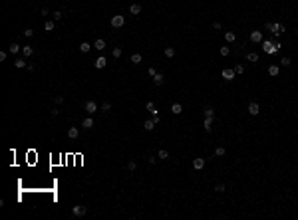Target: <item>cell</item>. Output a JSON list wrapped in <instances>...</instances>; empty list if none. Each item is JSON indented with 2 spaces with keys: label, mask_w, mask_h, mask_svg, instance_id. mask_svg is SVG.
I'll list each match as a JSON object with an SVG mask.
<instances>
[{
  "label": "cell",
  "mask_w": 298,
  "mask_h": 220,
  "mask_svg": "<svg viewBox=\"0 0 298 220\" xmlns=\"http://www.w3.org/2000/svg\"><path fill=\"white\" fill-rule=\"evenodd\" d=\"M155 125H157V123H155L153 119H147L145 123H143V129H145V131H153V129H155Z\"/></svg>",
  "instance_id": "obj_20"
},
{
  "label": "cell",
  "mask_w": 298,
  "mask_h": 220,
  "mask_svg": "<svg viewBox=\"0 0 298 220\" xmlns=\"http://www.w3.org/2000/svg\"><path fill=\"white\" fill-rule=\"evenodd\" d=\"M99 109H101L103 113H107V111H111V103H109V101H103V103H101V107H99Z\"/></svg>",
  "instance_id": "obj_29"
},
{
  "label": "cell",
  "mask_w": 298,
  "mask_h": 220,
  "mask_svg": "<svg viewBox=\"0 0 298 220\" xmlns=\"http://www.w3.org/2000/svg\"><path fill=\"white\" fill-rule=\"evenodd\" d=\"M223 80H225V81H231V80H235V69H231V67H227V69H223Z\"/></svg>",
  "instance_id": "obj_7"
},
{
  "label": "cell",
  "mask_w": 298,
  "mask_h": 220,
  "mask_svg": "<svg viewBox=\"0 0 298 220\" xmlns=\"http://www.w3.org/2000/svg\"><path fill=\"white\" fill-rule=\"evenodd\" d=\"M246 60L252 62V64H256V62H258V54L256 52H248V54H246Z\"/></svg>",
  "instance_id": "obj_23"
},
{
  "label": "cell",
  "mask_w": 298,
  "mask_h": 220,
  "mask_svg": "<svg viewBox=\"0 0 298 220\" xmlns=\"http://www.w3.org/2000/svg\"><path fill=\"white\" fill-rule=\"evenodd\" d=\"M52 16H54V20H62V16H64V12H62V10H56V12H54Z\"/></svg>",
  "instance_id": "obj_38"
},
{
  "label": "cell",
  "mask_w": 298,
  "mask_h": 220,
  "mask_svg": "<svg viewBox=\"0 0 298 220\" xmlns=\"http://www.w3.org/2000/svg\"><path fill=\"white\" fill-rule=\"evenodd\" d=\"M54 103H56V105H62V103H64V95H54Z\"/></svg>",
  "instance_id": "obj_35"
},
{
  "label": "cell",
  "mask_w": 298,
  "mask_h": 220,
  "mask_svg": "<svg viewBox=\"0 0 298 220\" xmlns=\"http://www.w3.org/2000/svg\"><path fill=\"white\" fill-rule=\"evenodd\" d=\"M123 24H125V18H123L121 14L111 16V28H123Z\"/></svg>",
  "instance_id": "obj_2"
},
{
  "label": "cell",
  "mask_w": 298,
  "mask_h": 220,
  "mask_svg": "<svg viewBox=\"0 0 298 220\" xmlns=\"http://www.w3.org/2000/svg\"><path fill=\"white\" fill-rule=\"evenodd\" d=\"M232 69H235V73H243V72H245V66H240V64H237V66L232 67Z\"/></svg>",
  "instance_id": "obj_41"
},
{
  "label": "cell",
  "mask_w": 298,
  "mask_h": 220,
  "mask_svg": "<svg viewBox=\"0 0 298 220\" xmlns=\"http://www.w3.org/2000/svg\"><path fill=\"white\" fill-rule=\"evenodd\" d=\"M147 72H149V75H151V77H153V75H155V73H157V69H155V67H149V69H147Z\"/></svg>",
  "instance_id": "obj_44"
},
{
  "label": "cell",
  "mask_w": 298,
  "mask_h": 220,
  "mask_svg": "<svg viewBox=\"0 0 298 220\" xmlns=\"http://www.w3.org/2000/svg\"><path fill=\"white\" fill-rule=\"evenodd\" d=\"M203 129H205L207 133L213 129V117H205V119H203Z\"/></svg>",
  "instance_id": "obj_12"
},
{
  "label": "cell",
  "mask_w": 298,
  "mask_h": 220,
  "mask_svg": "<svg viewBox=\"0 0 298 220\" xmlns=\"http://www.w3.org/2000/svg\"><path fill=\"white\" fill-rule=\"evenodd\" d=\"M131 62H133V64H141V62H143L141 54H131Z\"/></svg>",
  "instance_id": "obj_30"
},
{
  "label": "cell",
  "mask_w": 298,
  "mask_h": 220,
  "mask_svg": "<svg viewBox=\"0 0 298 220\" xmlns=\"http://www.w3.org/2000/svg\"><path fill=\"white\" fill-rule=\"evenodd\" d=\"M203 115H205V117H215V109H213L211 105H207L205 109H203Z\"/></svg>",
  "instance_id": "obj_25"
},
{
  "label": "cell",
  "mask_w": 298,
  "mask_h": 220,
  "mask_svg": "<svg viewBox=\"0 0 298 220\" xmlns=\"http://www.w3.org/2000/svg\"><path fill=\"white\" fill-rule=\"evenodd\" d=\"M111 56H113V58H119V56H121V48H113Z\"/></svg>",
  "instance_id": "obj_40"
},
{
  "label": "cell",
  "mask_w": 298,
  "mask_h": 220,
  "mask_svg": "<svg viewBox=\"0 0 298 220\" xmlns=\"http://www.w3.org/2000/svg\"><path fill=\"white\" fill-rule=\"evenodd\" d=\"M93 66L98 67V69H103V67L107 66V60H106V58H103V56H99L98 60H95V64H93Z\"/></svg>",
  "instance_id": "obj_11"
},
{
  "label": "cell",
  "mask_w": 298,
  "mask_h": 220,
  "mask_svg": "<svg viewBox=\"0 0 298 220\" xmlns=\"http://www.w3.org/2000/svg\"><path fill=\"white\" fill-rule=\"evenodd\" d=\"M54 26H56V24H54V20H46V22H44V30H46V32H52Z\"/></svg>",
  "instance_id": "obj_27"
},
{
  "label": "cell",
  "mask_w": 298,
  "mask_h": 220,
  "mask_svg": "<svg viewBox=\"0 0 298 220\" xmlns=\"http://www.w3.org/2000/svg\"><path fill=\"white\" fill-rule=\"evenodd\" d=\"M60 115V109H52V117H58Z\"/></svg>",
  "instance_id": "obj_47"
},
{
  "label": "cell",
  "mask_w": 298,
  "mask_h": 220,
  "mask_svg": "<svg viewBox=\"0 0 298 220\" xmlns=\"http://www.w3.org/2000/svg\"><path fill=\"white\" fill-rule=\"evenodd\" d=\"M135 169H137V163H135V161H129V163H127V171H129V173H133Z\"/></svg>",
  "instance_id": "obj_33"
},
{
  "label": "cell",
  "mask_w": 298,
  "mask_h": 220,
  "mask_svg": "<svg viewBox=\"0 0 298 220\" xmlns=\"http://www.w3.org/2000/svg\"><path fill=\"white\" fill-rule=\"evenodd\" d=\"M145 109L153 115V117H155V115H159V111H157V107H155V103H153V101H147V103H145Z\"/></svg>",
  "instance_id": "obj_9"
},
{
  "label": "cell",
  "mask_w": 298,
  "mask_h": 220,
  "mask_svg": "<svg viewBox=\"0 0 298 220\" xmlns=\"http://www.w3.org/2000/svg\"><path fill=\"white\" fill-rule=\"evenodd\" d=\"M260 46H262V52H264V54H276L278 48H280V42L262 40V42H260Z\"/></svg>",
  "instance_id": "obj_1"
},
{
  "label": "cell",
  "mask_w": 298,
  "mask_h": 220,
  "mask_svg": "<svg viewBox=\"0 0 298 220\" xmlns=\"http://www.w3.org/2000/svg\"><path fill=\"white\" fill-rule=\"evenodd\" d=\"M213 28H215V30H221V22H213Z\"/></svg>",
  "instance_id": "obj_46"
},
{
  "label": "cell",
  "mask_w": 298,
  "mask_h": 220,
  "mask_svg": "<svg viewBox=\"0 0 298 220\" xmlns=\"http://www.w3.org/2000/svg\"><path fill=\"white\" fill-rule=\"evenodd\" d=\"M129 12H131L133 16L141 14V4H137V2H135V4H131V6H129Z\"/></svg>",
  "instance_id": "obj_21"
},
{
  "label": "cell",
  "mask_w": 298,
  "mask_h": 220,
  "mask_svg": "<svg viewBox=\"0 0 298 220\" xmlns=\"http://www.w3.org/2000/svg\"><path fill=\"white\" fill-rule=\"evenodd\" d=\"M165 56L167 58H173L175 56V48H165Z\"/></svg>",
  "instance_id": "obj_37"
},
{
  "label": "cell",
  "mask_w": 298,
  "mask_h": 220,
  "mask_svg": "<svg viewBox=\"0 0 298 220\" xmlns=\"http://www.w3.org/2000/svg\"><path fill=\"white\" fill-rule=\"evenodd\" d=\"M225 185H223V182H221V185H217V187H215V190H217V192H225Z\"/></svg>",
  "instance_id": "obj_42"
},
{
  "label": "cell",
  "mask_w": 298,
  "mask_h": 220,
  "mask_svg": "<svg viewBox=\"0 0 298 220\" xmlns=\"http://www.w3.org/2000/svg\"><path fill=\"white\" fill-rule=\"evenodd\" d=\"M205 163H207L205 159H201V157H199V159L193 161V169H195V171H201V169H205Z\"/></svg>",
  "instance_id": "obj_8"
},
{
  "label": "cell",
  "mask_w": 298,
  "mask_h": 220,
  "mask_svg": "<svg viewBox=\"0 0 298 220\" xmlns=\"http://www.w3.org/2000/svg\"><path fill=\"white\" fill-rule=\"evenodd\" d=\"M251 42H254V44H260V42H262V32H258V30H252V32H251Z\"/></svg>",
  "instance_id": "obj_6"
},
{
  "label": "cell",
  "mask_w": 298,
  "mask_h": 220,
  "mask_svg": "<svg viewBox=\"0 0 298 220\" xmlns=\"http://www.w3.org/2000/svg\"><path fill=\"white\" fill-rule=\"evenodd\" d=\"M86 212H87V208L84 206V204H78V206L72 208V214H74V216H78V218H79V216H84Z\"/></svg>",
  "instance_id": "obj_3"
},
{
  "label": "cell",
  "mask_w": 298,
  "mask_h": 220,
  "mask_svg": "<svg viewBox=\"0 0 298 220\" xmlns=\"http://www.w3.org/2000/svg\"><path fill=\"white\" fill-rule=\"evenodd\" d=\"M163 81H165V77H163V73H155V75H153V83H155V85H163Z\"/></svg>",
  "instance_id": "obj_17"
},
{
  "label": "cell",
  "mask_w": 298,
  "mask_h": 220,
  "mask_svg": "<svg viewBox=\"0 0 298 220\" xmlns=\"http://www.w3.org/2000/svg\"><path fill=\"white\" fill-rule=\"evenodd\" d=\"M219 54H221L223 58H227V56L231 54V48H229V46H221V48H219Z\"/></svg>",
  "instance_id": "obj_26"
},
{
  "label": "cell",
  "mask_w": 298,
  "mask_h": 220,
  "mask_svg": "<svg viewBox=\"0 0 298 220\" xmlns=\"http://www.w3.org/2000/svg\"><path fill=\"white\" fill-rule=\"evenodd\" d=\"M40 14H42V16H48V14H50V10H48V8H42V10H40Z\"/></svg>",
  "instance_id": "obj_43"
},
{
  "label": "cell",
  "mask_w": 298,
  "mask_h": 220,
  "mask_svg": "<svg viewBox=\"0 0 298 220\" xmlns=\"http://www.w3.org/2000/svg\"><path fill=\"white\" fill-rule=\"evenodd\" d=\"M68 137H70V139H78L79 137V129L78 127H70V129H68Z\"/></svg>",
  "instance_id": "obj_13"
},
{
  "label": "cell",
  "mask_w": 298,
  "mask_h": 220,
  "mask_svg": "<svg viewBox=\"0 0 298 220\" xmlns=\"http://www.w3.org/2000/svg\"><path fill=\"white\" fill-rule=\"evenodd\" d=\"M157 159H169V153H167L165 149H161V151L157 153Z\"/></svg>",
  "instance_id": "obj_34"
},
{
  "label": "cell",
  "mask_w": 298,
  "mask_h": 220,
  "mask_svg": "<svg viewBox=\"0 0 298 220\" xmlns=\"http://www.w3.org/2000/svg\"><path fill=\"white\" fill-rule=\"evenodd\" d=\"M22 34H24V38H32V36H34V30H32V28H26Z\"/></svg>",
  "instance_id": "obj_36"
},
{
  "label": "cell",
  "mask_w": 298,
  "mask_h": 220,
  "mask_svg": "<svg viewBox=\"0 0 298 220\" xmlns=\"http://www.w3.org/2000/svg\"><path fill=\"white\" fill-rule=\"evenodd\" d=\"M10 54H12V56H16V54H22V46H18L16 42H12V44H10Z\"/></svg>",
  "instance_id": "obj_18"
},
{
  "label": "cell",
  "mask_w": 298,
  "mask_h": 220,
  "mask_svg": "<svg viewBox=\"0 0 298 220\" xmlns=\"http://www.w3.org/2000/svg\"><path fill=\"white\" fill-rule=\"evenodd\" d=\"M171 113L173 115H181L183 113V105H181V103H173L171 105Z\"/></svg>",
  "instance_id": "obj_16"
},
{
  "label": "cell",
  "mask_w": 298,
  "mask_h": 220,
  "mask_svg": "<svg viewBox=\"0 0 298 220\" xmlns=\"http://www.w3.org/2000/svg\"><path fill=\"white\" fill-rule=\"evenodd\" d=\"M93 125H95V123H93V117H92V115L82 121V127H84V129H93Z\"/></svg>",
  "instance_id": "obj_10"
},
{
  "label": "cell",
  "mask_w": 298,
  "mask_h": 220,
  "mask_svg": "<svg viewBox=\"0 0 298 220\" xmlns=\"http://www.w3.org/2000/svg\"><path fill=\"white\" fill-rule=\"evenodd\" d=\"M248 113H251V115H258V113H260V105H258L256 101H251V103H248Z\"/></svg>",
  "instance_id": "obj_5"
},
{
  "label": "cell",
  "mask_w": 298,
  "mask_h": 220,
  "mask_svg": "<svg viewBox=\"0 0 298 220\" xmlns=\"http://www.w3.org/2000/svg\"><path fill=\"white\" fill-rule=\"evenodd\" d=\"M90 50H92V44H90V42H82V44H79V52L82 54H87Z\"/></svg>",
  "instance_id": "obj_22"
},
{
  "label": "cell",
  "mask_w": 298,
  "mask_h": 220,
  "mask_svg": "<svg viewBox=\"0 0 298 220\" xmlns=\"http://www.w3.org/2000/svg\"><path fill=\"white\" fill-rule=\"evenodd\" d=\"M155 161H157L155 157H147V163H149V165H155Z\"/></svg>",
  "instance_id": "obj_45"
},
{
  "label": "cell",
  "mask_w": 298,
  "mask_h": 220,
  "mask_svg": "<svg viewBox=\"0 0 298 220\" xmlns=\"http://www.w3.org/2000/svg\"><path fill=\"white\" fill-rule=\"evenodd\" d=\"M278 64H280V66H282V67H288V66H290V64H292V60H290V58H286V56H284V58H282V60L278 62Z\"/></svg>",
  "instance_id": "obj_31"
},
{
  "label": "cell",
  "mask_w": 298,
  "mask_h": 220,
  "mask_svg": "<svg viewBox=\"0 0 298 220\" xmlns=\"http://www.w3.org/2000/svg\"><path fill=\"white\" fill-rule=\"evenodd\" d=\"M225 40L227 42H235L237 40V34L235 32H225Z\"/></svg>",
  "instance_id": "obj_28"
},
{
  "label": "cell",
  "mask_w": 298,
  "mask_h": 220,
  "mask_svg": "<svg viewBox=\"0 0 298 220\" xmlns=\"http://www.w3.org/2000/svg\"><path fill=\"white\" fill-rule=\"evenodd\" d=\"M280 26H282V24H274V22H272V30H270V32H274V34H280Z\"/></svg>",
  "instance_id": "obj_39"
},
{
  "label": "cell",
  "mask_w": 298,
  "mask_h": 220,
  "mask_svg": "<svg viewBox=\"0 0 298 220\" xmlns=\"http://www.w3.org/2000/svg\"><path fill=\"white\" fill-rule=\"evenodd\" d=\"M93 48H95L98 52H101V50H106V40H101V38H98V40L93 42Z\"/></svg>",
  "instance_id": "obj_14"
},
{
  "label": "cell",
  "mask_w": 298,
  "mask_h": 220,
  "mask_svg": "<svg viewBox=\"0 0 298 220\" xmlns=\"http://www.w3.org/2000/svg\"><path fill=\"white\" fill-rule=\"evenodd\" d=\"M84 107H86V111L90 115H93L95 111H98V103H95V101H86V105H84Z\"/></svg>",
  "instance_id": "obj_4"
},
{
  "label": "cell",
  "mask_w": 298,
  "mask_h": 220,
  "mask_svg": "<svg viewBox=\"0 0 298 220\" xmlns=\"http://www.w3.org/2000/svg\"><path fill=\"white\" fill-rule=\"evenodd\" d=\"M225 153H227L225 147H217V149H215V155H217V157H225Z\"/></svg>",
  "instance_id": "obj_32"
},
{
  "label": "cell",
  "mask_w": 298,
  "mask_h": 220,
  "mask_svg": "<svg viewBox=\"0 0 298 220\" xmlns=\"http://www.w3.org/2000/svg\"><path fill=\"white\" fill-rule=\"evenodd\" d=\"M14 66L20 69V67H26L28 64H26V60H24V58H16V60H14Z\"/></svg>",
  "instance_id": "obj_24"
},
{
  "label": "cell",
  "mask_w": 298,
  "mask_h": 220,
  "mask_svg": "<svg viewBox=\"0 0 298 220\" xmlns=\"http://www.w3.org/2000/svg\"><path fill=\"white\" fill-rule=\"evenodd\" d=\"M278 72H280V66H276V64H272V66L268 67V75H272V77H276Z\"/></svg>",
  "instance_id": "obj_19"
},
{
  "label": "cell",
  "mask_w": 298,
  "mask_h": 220,
  "mask_svg": "<svg viewBox=\"0 0 298 220\" xmlns=\"http://www.w3.org/2000/svg\"><path fill=\"white\" fill-rule=\"evenodd\" d=\"M34 54V48L32 46H22V58H30Z\"/></svg>",
  "instance_id": "obj_15"
}]
</instances>
